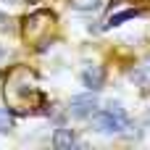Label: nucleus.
<instances>
[{"label":"nucleus","mask_w":150,"mask_h":150,"mask_svg":"<svg viewBox=\"0 0 150 150\" xmlns=\"http://www.w3.org/2000/svg\"><path fill=\"white\" fill-rule=\"evenodd\" d=\"M92 119H95L98 132H103V134H119V132L129 129V116H127V111L121 108V103H113V100L108 103L105 111H95Z\"/></svg>","instance_id":"f257e3e1"},{"label":"nucleus","mask_w":150,"mask_h":150,"mask_svg":"<svg viewBox=\"0 0 150 150\" xmlns=\"http://www.w3.org/2000/svg\"><path fill=\"white\" fill-rule=\"evenodd\" d=\"M134 13H137V11H121V13H116V16H111V18H108V26H116L119 21H127V18H132Z\"/></svg>","instance_id":"423d86ee"},{"label":"nucleus","mask_w":150,"mask_h":150,"mask_svg":"<svg viewBox=\"0 0 150 150\" xmlns=\"http://www.w3.org/2000/svg\"><path fill=\"white\" fill-rule=\"evenodd\" d=\"M95 111H98V98L92 95V90L87 95H74L69 103V113L74 119H90Z\"/></svg>","instance_id":"f03ea898"},{"label":"nucleus","mask_w":150,"mask_h":150,"mask_svg":"<svg viewBox=\"0 0 150 150\" xmlns=\"http://www.w3.org/2000/svg\"><path fill=\"white\" fill-rule=\"evenodd\" d=\"M148 124H150V113H148Z\"/></svg>","instance_id":"0eeeda50"},{"label":"nucleus","mask_w":150,"mask_h":150,"mask_svg":"<svg viewBox=\"0 0 150 150\" xmlns=\"http://www.w3.org/2000/svg\"><path fill=\"white\" fill-rule=\"evenodd\" d=\"M13 129V119H11V113L5 111V108H0V132L5 134V132H11Z\"/></svg>","instance_id":"39448f33"},{"label":"nucleus","mask_w":150,"mask_h":150,"mask_svg":"<svg viewBox=\"0 0 150 150\" xmlns=\"http://www.w3.org/2000/svg\"><path fill=\"white\" fill-rule=\"evenodd\" d=\"M0 55H3V53H0Z\"/></svg>","instance_id":"6e6552de"},{"label":"nucleus","mask_w":150,"mask_h":150,"mask_svg":"<svg viewBox=\"0 0 150 150\" xmlns=\"http://www.w3.org/2000/svg\"><path fill=\"white\" fill-rule=\"evenodd\" d=\"M82 82H84V87H87V90L98 92V90L103 87V71H100L98 66H87V69L82 71Z\"/></svg>","instance_id":"7ed1b4c3"},{"label":"nucleus","mask_w":150,"mask_h":150,"mask_svg":"<svg viewBox=\"0 0 150 150\" xmlns=\"http://www.w3.org/2000/svg\"><path fill=\"white\" fill-rule=\"evenodd\" d=\"M53 142H55V148H74V145H79L71 129H58L55 137H53Z\"/></svg>","instance_id":"20e7f679"}]
</instances>
